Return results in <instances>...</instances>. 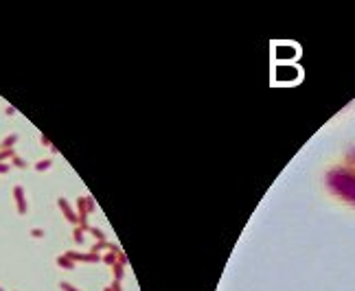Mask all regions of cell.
<instances>
[{"label":"cell","mask_w":355,"mask_h":291,"mask_svg":"<svg viewBox=\"0 0 355 291\" xmlns=\"http://www.w3.org/2000/svg\"><path fill=\"white\" fill-rule=\"evenodd\" d=\"M327 186H329L336 195L355 204V173L353 171L343 169V166L331 169L329 175H327Z\"/></svg>","instance_id":"obj_1"},{"label":"cell","mask_w":355,"mask_h":291,"mask_svg":"<svg viewBox=\"0 0 355 291\" xmlns=\"http://www.w3.org/2000/svg\"><path fill=\"white\" fill-rule=\"evenodd\" d=\"M13 197H16V204H18V213H20V215H24V213H26L24 188H22V186H16V188H13Z\"/></svg>","instance_id":"obj_2"},{"label":"cell","mask_w":355,"mask_h":291,"mask_svg":"<svg viewBox=\"0 0 355 291\" xmlns=\"http://www.w3.org/2000/svg\"><path fill=\"white\" fill-rule=\"evenodd\" d=\"M60 206L64 208V213H66V219H68V221H73V224H75V221H77V217H75V213H71V208H68V202H66V200H60Z\"/></svg>","instance_id":"obj_3"},{"label":"cell","mask_w":355,"mask_h":291,"mask_svg":"<svg viewBox=\"0 0 355 291\" xmlns=\"http://www.w3.org/2000/svg\"><path fill=\"white\" fill-rule=\"evenodd\" d=\"M58 263H60V267H64V270H73L75 267V263H71V258H68V256H62Z\"/></svg>","instance_id":"obj_4"},{"label":"cell","mask_w":355,"mask_h":291,"mask_svg":"<svg viewBox=\"0 0 355 291\" xmlns=\"http://www.w3.org/2000/svg\"><path fill=\"white\" fill-rule=\"evenodd\" d=\"M51 164H53V160H42V162H37V164H35V169H37V171H46Z\"/></svg>","instance_id":"obj_5"},{"label":"cell","mask_w":355,"mask_h":291,"mask_svg":"<svg viewBox=\"0 0 355 291\" xmlns=\"http://www.w3.org/2000/svg\"><path fill=\"white\" fill-rule=\"evenodd\" d=\"M16 141H18V136H16V134H11L9 138H5V143H3V147H11V145H13V143H16Z\"/></svg>","instance_id":"obj_6"},{"label":"cell","mask_w":355,"mask_h":291,"mask_svg":"<svg viewBox=\"0 0 355 291\" xmlns=\"http://www.w3.org/2000/svg\"><path fill=\"white\" fill-rule=\"evenodd\" d=\"M88 230H90V232H92V234H94V237H97V239H103V234H101V232H99L97 228H88Z\"/></svg>","instance_id":"obj_7"},{"label":"cell","mask_w":355,"mask_h":291,"mask_svg":"<svg viewBox=\"0 0 355 291\" xmlns=\"http://www.w3.org/2000/svg\"><path fill=\"white\" fill-rule=\"evenodd\" d=\"M62 289H64V291H79V289L71 287V285H68V283H62Z\"/></svg>","instance_id":"obj_8"},{"label":"cell","mask_w":355,"mask_h":291,"mask_svg":"<svg viewBox=\"0 0 355 291\" xmlns=\"http://www.w3.org/2000/svg\"><path fill=\"white\" fill-rule=\"evenodd\" d=\"M75 239L81 243V241H84V234H81V230H75Z\"/></svg>","instance_id":"obj_9"},{"label":"cell","mask_w":355,"mask_h":291,"mask_svg":"<svg viewBox=\"0 0 355 291\" xmlns=\"http://www.w3.org/2000/svg\"><path fill=\"white\" fill-rule=\"evenodd\" d=\"M13 164H16V166H26V162L20 160V158H13Z\"/></svg>","instance_id":"obj_10"},{"label":"cell","mask_w":355,"mask_h":291,"mask_svg":"<svg viewBox=\"0 0 355 291\" xmlns=\"http://www.w3.org/2000/svg\"><path fill=\"white\" fill-rule=\"evenodd\" d=\"M31 234H33V237H44L42 230H31Z\"/></svg>","instance_id":"obj_11"},{"label":"cell","mask_w":355,"mask_h":291,"mask_svg":"<svg viewBox=\"0 0 355 291\" xmlns=\"http://www.w3.org/2000/svg\"><path fill=\"white\" fill-rule=\"evenodd\" d=\"M5 171H9V166L7 164H0V173H5Z\"/></svg>","instance_id":"obj_12"},{"label":"cell","mask_w":355,"mask_h":291,"mask_svg":"<svg viewBox=\"0 0 355 291\" xmlns=\"http://www.w3.org/2000/svg\"><path fill=\"white\" fill-rule=\"evenodd\" d=\"M105 291H112V289H105Z\"/></svg>","instance_id":"obj_13"}]
</instances>
